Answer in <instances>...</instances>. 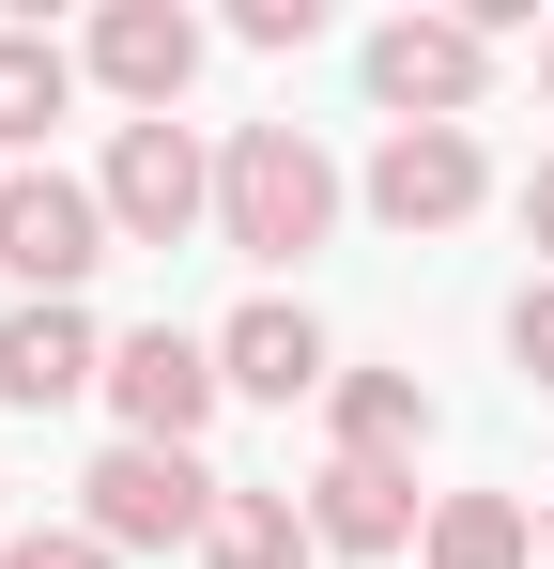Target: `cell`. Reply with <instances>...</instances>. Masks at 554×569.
I'll return each mask as SVG.
<instances>
[{"mask_svg":"<svg viewBox=\"0 0 554 569\" xmlns=\"http://www.w3.org/2000/svg\"><path fill=\"white\" fill-rule=\"evenodd\" d=\"M78 385H108V339H92L78 308H16V323H0V400H31V416H62Z\"/></svg>","mask_w":554,"mask_h":569,"instance_id":"cell-9","label":"cell"},{"mask_svg":"<svg viewBox=\"0 0 554 569\" xmlns=\"http://www.w3.org/2000/svg\"><path fill=\"white\" fill-rule=\"evenodd\" d=\"M200 555H216V569H293V555H308V523H293V492H231Z\"/></svg>","mask_w":554,"mask_h":569,"instance_id":"cell-15","label":"cell"},{"mask_svg":"<svg viewBox=\"0 0 554 569\" xmlns=\"http://www.w3.org/2000/svg\"><path fill=\"white\" fill-rule=\"evenodd\" d=\"M524 231H540V247H554V154H540V186H524Z\"/></svg>","mask_w":554,"mask_h":569,"instance_id":"cell-19","label":"cell"},{"mask_svg":"<svg viewBox=\"0 0 554 569\" xmlns=\"http://www.w3.org/2000/svg\"><path fill=\"white\" fill-rule=\"evenodd\" d=\"M416 431H432V385L416 370H355L339 385V462H400Z\"/></svg>","mask_w":554,"mask_h":569,"instance_id":"cell-12","label":"cell"},{"mask_svg":"<svg viewBox=\"0 0 554 569\" xmlns=\"http://www.w3.org/2000/svg\"><path fill=\"white\" fill-rule=\"evenodd\" d=\"M477 78H493V31H477V16H400V31L369 47V93L400 108V123H462Z\"/></svg>","mask_w":554,"mask_h":569,"instance_id":"cell-4","label":"cell"},{"mask_svg":"<svg viewBox=\"0 0 554 569\" xmlns=\"http://www.w3.org/2000/svg\"><path fill=\"white\" fill-rule=\"evenodd\" d=\"M216 231H231L247 262H308V247L339 231V170H324V139H308V123H247L231 170H216Z\"/></svg>","mask_w":554,"mask_h":569,"instance_id":"cell-1","label":"cell"},{"mask_svg":"<svg viewBox=\"0 0 554 569\" xmlns=\"http://www.w3.org/2000/svg\"><path fill=\"white\" fill-rule=\"evenodd\" d=\"M308 539H339V555H400V539H416V477H400V462H324Z\"/></svg>","mask_w":554,"mask_h":569,"instance_id":"cell-11","label":"cell"},{"mask_svg":"<svg viewBox=\"0 0 554 569\" xmlns=\"http://www.w3.org/2000/svg\"><path fill=\"white\" fill-rule=\"evenodd\" d=\"M540 78H554V47H540Z\"/></svg>","mask_w":554,"mask_h":569,"instance_id":"cell-20","label":"cell"},{"mask_svg":"<svg viewBox=\"0 0 554 569\" xmlns=\"http://www.w3.org/2000/svg\"><path fill=\"white\" fill-rule=\"evenodd\" d=\"M508 355H524V370H540V385H554V278H540V292H524V308H508Z\"/></svg>","mask_w":554,"mask_h":569,"instance_id":"cell-18","label":"cell"},{"mask_svg":"<svg viewBox=\"0 0 554 569\" xmlns=\"http://www.w3.org/2000/svg\"><path fill=\"white\" fill-rule=\"evenodd\" d=\"M0 569H108L92 523H47V539H0Z\"/></svg>","mask_w":554,"mask_h":569,"instance_id":"cell-16","label":"cell"},{"mask_svg":"<svg viewBox=\"0 0 554 569\" xmlns=\"http://www.w3.org/2000/svg\"><path fill=\"white\" fill-rule=\"evenodd\" d=\"M62 108H78V62L47 31H0V139H47Z\"/></svg>","mask_w":554,"mask_h":569,"instance_id":"cell-14","label":"cell"},{"mask_svg":"<svg viewBox=\"0 0 554 569\" xmlns=\"http://www.w3.org/2000/svg\"><path fill=\"white\" fill-rule=\"evenodd\" d=\"M200 200H216V170H200L185 123H123V139H108V231L170 247V231H200Z\"/></svg>","mask_w":554,"mask_h":569,"instance_id":"cell-6","label":"cell"},{"mask_svg":"<svg viewBox=\"0 0 554 569\" xmlns=\"http://www.w3.org/2000/svg\"><path fill=\"white\" fill-rule=\"evenodd\" d=\"M216 355L200 339H170V323H139L123 355H108V400H123V447H200V416H216Z\"/></svg>","mask_w":554,"mask_h":569,"instance_id":"cell-5","label":"cell"},{"mask_svg":"<svg viewBox=\"0 0 554 569\" xmlns=\"http://www.w3.org/2000/svg\"><path fill=\"white\" fill-rule=\"evenodd\" d=\"M0 262L31 278V308H78V278L108 262V186L16 170V186H0Z\"/></svg>","mask_w":554,"mask_h":569,"instance_id":"cell-2","label":"cell"},{"mask_svg":"<svg viewBox=\"0 0 554 569\" xmlns=\"http://www.w3.org/2000/svg\"><path fill=\"white\" fill-rule=\"evenodd\" d=\"M369 216H385V231H462V216H477V139H462V123H400V139L369 154Z\"/></svg>","mask_w":554,"mask_h":569,"instance_id":"cell-7","label":"cell"},{"mask_svg":"<svg viewBox=\"0 0 554 569\" xmlns=\"http://www.w3.org/2000/svg\"><path fill=\"white\" fill-rule=\"evenodd\" d=\"M231 31H247V47H308V31H324V0H231Z\"/></svg>","mask_w":554,"mask_h":569,"instance_id":"cell-17","label":"cell"},{"mask_svg":"<svg viewBox=\"0 0 554 569\" xmlns=\"http://www.w3.org/2000/svg\"><path fill=\"white\" fill-rule=\"evenodd\" d=\"M92 78L139 108V123H170V93L200 78V31H185L170 0H108V16H92Z\"/></svg>","mask_w":554,"mask_h":569,"instance_id":"cell-8","label":"cell"},{"mask_svg":"<svg viewBox=\"0 0 554 569\" xmlns=\"http://www.w3.org/2000/svg\"><path fill=\"white\" fill-rule=\"evenodd\" d=\"M540 555H554V523H540Z\"/></svg>","mask_w":554,"mask_h":569,"instance_id":"cell-21","label":"cell"},{"mask_svg":"<svg viewBox=\"0 0 554 569\" xmlns=\"http://www.w3.org/2000/svg\"><path fill=\"white\" fill-rule=\"evenodd\" d=\"M524 555H540V523L508 492H447L432 508V569H524Z\"/></svg>","mask_w":554,"mask_h":569,"instance_id":"cell-13","label":"cell"},{"mask_svg":"<svg viewBox=\"0 0 554 569\" xmlns=\"http://www.w3.org/2000/svg\"><path fill=\"white\" fill-rule=\"evenodd\" d=\"M216 370L247 385V400H308V385H324V323H308V308H231V323H216Z\"/></svg>","mask_w":554,"mask_h":569,"instance_id":"cell-10","label":"cell"},{"mask_svg":"<svg viewBox=\"0 0 554 569\" xmlns=\"http://www.w3.org/2000/svg\"><path fill=\"white\" fill-rule=\"evenodd\" d=\"M216 508H231V492L185 462V447H108V462H92V539H108V555H155V539H216Z\"/></svg>","mask_w":554,"mask_h":569,"instance_id":"cell-3","label":"cell"}]
</instances>
